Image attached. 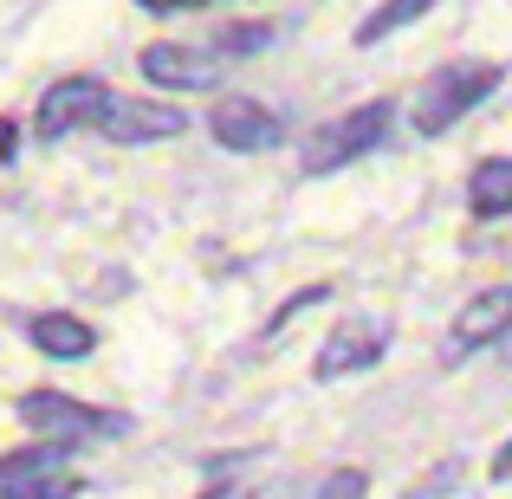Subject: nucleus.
I'll use <instances>...</instances> for the list:
<instances>
[{"label":"nucleus","instance_id":"f257e3e1","mask_svg":"<svg viewBox=\"0 0 512 499\" xmlns=\"http://www.w3.org/2000/svg\"><path fill=\"white\" fill-rule=\"evenodd\" d=\"M500 65H448V72L428 78V91L415 98V130L422 137H441V130H454L474 104H487L493 91H500Z\"/></svg>","mask_w":512,"mask_h":499},{"label":"nucleus","instance_id":"f03ea898","mask_svg":"<svg viewBox=\"0 0 512 499\" xmlns=\"http://www.w3.org/2000/svg\"><path fill=\"white\" fill-rule=\"evenodd\" d=\"M383 137H389V104H363V111H350V117H338V124H325L312 143H305V175H338L344 163L370 156Z\"/></svg>","mask_w":512,"mask_h":499},{"label":"nucleus","instance_id":"7ed1b4c3","mask_svg":"<svg viewBox=\"0 0 512 499\" xmlns=\"http://www.w3.org/2000/svg\"><path fill=\"white\" fill-rule=\"evenodd\" d=\"M20 422H33L39 435H65V441H111V435H124V415H111V409H91V402H78V396H59V389H26L20 396Z\"/></svg>","mask_w":512,"mask_h":499},{"label":"nucleus","instance_id":"20e7f679","mask_svg":"<svg viewBox=\"0 0 512 499\" xmlns=\"http://www.w3.org/2000/svg\"><path fill=\"white\" fill-rule=\"evenodd\" d=\"M383 350H389V325L363 312V318H350V325H338V331L325 337V350H318V370H312V376H318V383H344V376L370 370Z\"/></svg>","mask_w":512,"mask_h":499},{"label":"nucleus","instance_id":"39448f33","mask_svg":"<svg viewBox=\"0 0 512 499\" xmlns=\"http://www.w3.org/2000/svg\"><path fill=\"white\" fill-rule=\"evenodd\" d=\"M98 130L111 143H169L188 130V111L175 104H156V98H111L98 111Z\"/></svg>","mask_w":512,"mask_h":499},{"label":"nucleus","instance_id":"423d86ee","mask_svg":"<svg viewBox=\"0 0 512 499\" xmlns=\"http://www.w3.org/2000/svg\"><path fill=\"white\" fill-rule=\"evenodd\" d=\"M111 104V91H104V78H65V85H52L46 98H39V117H33V130L46 143H59V137H72V130H85V124H98V111Z\"/></svg>","mask_w":512,"mask_h":499},{"label":"nucleus","instance_id":"0eeeda50","mask_svg":"<svg viewBox=\"0 0 512 499\" xmlns=\"http://www.w3.org/2000/svg\"><path fill=\"white\" fill-rule=\"evenodd\" d=\"M506 331H512V286L474 292L467 312L454 318V331H448V363L474 357V350H487V344H506Z\"/></svg>","mask_w":512,"mask_h":499},{"label":"nucleus","instance_id":"6e6552de","mask_svg":"<svg viewBox=\"0 0 512 499\" xmlns=\"http://www.w3.org/2000/svg\"><path fill=\"white\" fill-rule=\"evenodd\" d=\"M208 130H214V143H221V150H240V156H260V150H273V143L286 137V124H279L266 104H253V98L214 104V111H208Z\"/></svg>","mask_w":512,"mask_h":499},{"label":"nucleus","instance_id":"1a4fd4ad","mask_svg":"<svg viewBox=\"0 0 512 499\" xmlns=\"http://www.w3.org/2000/svg\"><path fill=\"white\" fill-rule=\"evenodd\" d=\"M143 78L163 91H208L214 78H221V59H208V52L195 46H143Z\"/></svg>","mask_w":512,"mask_h":499},{"label":"nucleus","instance_id":"9d476101","mask_svg":"<svg viewBox=\"0 0 512 499\" xmlns=\"http://www.w3.org/2000/svg\"><path fill=\"white\" fill-rule=\"evenodd\" d=\"M26 337H33L46 357H59V363L91 357V350H98V331H91L85 318H65V312H39L33 325H26Z\"/></svg>","mask_w":512,"mask_h":499},{"label":"nucleus","instance_id":"9b49d317","mask_svg":"<svg viewBox=\"0 0 512 499\" xmlns=\"http://www.w3.org/2000/svg\"><path fill=\"white\" fill-rule=\"evenodd\" d=\"M467 208H474L480 221H506V214H512V156H487V163H474Z\"/></svg>","mask_w":512,"mask_h":499},{"label":"nucleus","instance_id":"f8f14e48","mask_svg":"<svg viewBox=\"0 0 512 499\" xmlns=\"http://www.w3.org/2000/svg\"><path fill=\"white\" fill-rule=\"evenodd\" d=\"M428 7H441V0H383V7H376L370 20L357 26V46H376V39H389L396 26H415Z\"/></svg>","mask_w":512,"mask_h":499},{"label":"nucleus","instance_id":"ddd939ff","mask_svg":"<svg viewBox=\"0 0 512 499\" xmlns=\"http://www.w3.org/2000/svg\"><path fill=\"white\" fill-rule=\"evenodd\" d=\"M0 499H78V480L65 467H46V474L26 480H0Z\"/></svg>","mask_w":512,"mask_h":499},{"label":"nucleus","instance_id":"4468645a","mask_svg":"<svg viewBox=\"0 0 512 499\" xmlns=\"http://www.w3.org/2000/svg\"><path fill=\"white\" fill-rule=\"evenodd\" d=\"M65 448L72 441H39V448H20V454H0V480H26V474H46V467H65Z\"/></svg>","mask_w":512,"mask_h":499},{"label":"nucleus","instance_id":"2eb2a0df","mask_svg":"<svg viewBox=\"0 0 512 499\" xmlns=\"http://www.w3.org/2000/svg\"><path fill=\"white\" fill-rule=\"evenodd\" d=\"M363 493H370V474H363V467H338L312 499H363Z\"/></svg>","mask_w":512,"mask_h":499},{"label":"nucleus","instance_id":"dca6fc26","mask_svg":"<svg viewBox=\"0 0 512 499\" xmlns=\"http://www.w3.org/2000/svg\"><path fill=\"white\" fill-rule=\"evenodd\" d=\"M325 299H331L325 286H305L299 299H286V305H279V312H273V325H266V331H286V325H292V318H299V312H312V305H325Z\"/></svg>","mask_w":512,"mask_h":499},{"label":"nucleus","instance_id":"f3484780","mask_svg":"<svg viewBox=\"0 0 512 499\" xmlns=\"http://www.w3.org/2000/svg\"><path fill=\"white\" fill-rule=\"evenodd\" d=\"M266 39H273L266 26H227V33H221V52H260Z\"/></svg>","mask_w":512,"mask_h":499},{"label":"nucleus","instance_id":"a211bd4d","mask_svg":"<svg viewBox=\"0 0 512 499\" xmlns=\"http://www.w3.org/2000/svg\"><path fill=\"white\" fill-rule=\"evenodd\" d=\"M13 150H20V130H13L7 117H0V163H13Z\"/></svg>","mask_w":512,"mask_h":499},{"label":"nucleus","instance_id":"6ab92c4d","mask_svg":"<svg viewBox=\"0 0 512 499\" xmlns=\"http://www.w3.org/2000/svg\"><path fill=\"white\" fill-rule=\"evenodd\" d=\"M493 474H500V480H512V441H506L500 454H493Z\"/></svg>","mask_w":512,"mask_h":499}]
</instances>
